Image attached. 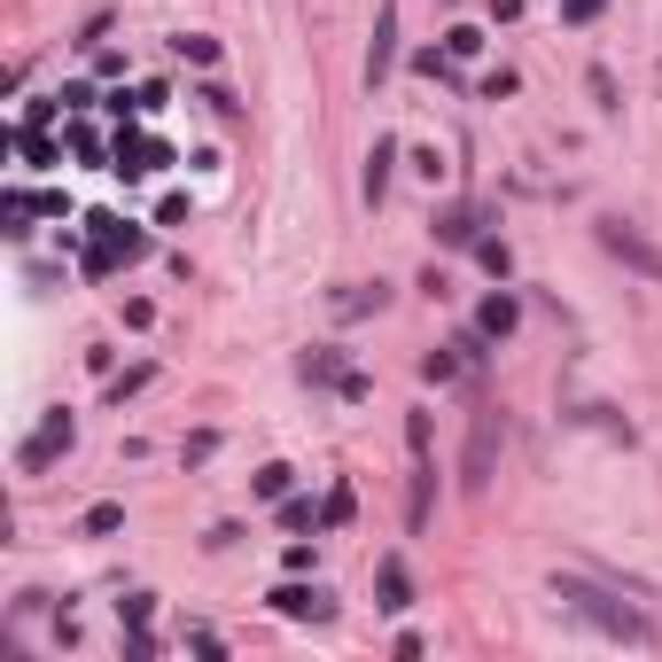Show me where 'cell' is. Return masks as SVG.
Masks as SVG:
<instances>
[{
  "instance_id": "52a82bcc",
  "label": "cell",
  "mask_w": 662,
  "mask_h": 662,
  "mask_svg": "<svg viewBox=\"0 0 662 662\" xmlns=\"http://www.w3.org/2000/svg\"><path fill=\"white\" fill-rule=\"evenodd\" d=\"M390 63H397V0H382V9H374V47H367V87H382V78H390Z\"/></svg>"
},
{
  "instance_id": "2e32d148",
  "label": "cell",
  "mask_w": 662,
  "mask_h": 662,
  "mask_svg": "<svg viewBox=\"0 0 662 662\" xmlns=\"http://www.w3.org/2000/svg\"><path fill=\"white\" fill-rule=\"evenodd\" d=\"M172 55H188L195 70H211V63H218V40H211V32H180V40H172Z\"/></svg>"
},
{
  "instance_id": "d6986e66",
  "label": "cell",
  "mask_w": 662,
  "mask_h": 662,
  "mask_svg": "<svg viewBox=\"0 0 662 662\" xmlns=\"http://www.w3.org/2000/svg\"><path fill=\"white\" fill-rule=\"evenodd\" d=\"M475 258H483V273H500V281L515 273V250H507L500 234H483V242H475Z\"/></svg>"
},
{
  "instance_id": "e0dca14e",
  "label": "cell",
  "mask_w": 662,
  "mask_h": 662,
  "mask_svg": "<svg viewBox=\"0 0 662 662\" xmlns=\"http://www.w3.org/2000/svg\"><path fill=\"white\" fill-rule=\"evenodd\" d=\"M117 266H125V258L110 250V242H87V258H78V273H87V281H110Z\"/></svg>"
},
{
  "instance_id": "5b68a950",
  "label": "cell",
  "mask_w": 662,
  "mask_h": 662,
  "mask_svg": "<svg viewBox=\"0 0 662 662\" xmlns=\"http://www.w3.org/2000/svg\"><path fill=\"white\" fill-rule=\"evenodd\" d=\"M164 164H172V148L141 141V133H117V148H110V172L117 180H148V172H164Z\"/></svg>"
},
{
  "instance_id": "4fadbf2b",
  "label": "cell",
  "mask_w": 662,
  "mask_h": 662,
  "mask_svg": "<svg viewBox=\"0 0 662 662\" xmlns=\"http://www.w3.org/2000/svg\"><path fill=\"white\" fill-rule=\"evenodd\" d=\"M390 164H397V141H374V148H367V180H359V188H367V203H382V195H390Z\"/></svg>"
},
{
  "instance_id": "ffe728a7",
  "label": "cell",
  "mask_w": 662,
  "mask_h": 662,
  "mask_svg": "<svg viewBox=\"0 0 662 662\" xmlns=\"http://www.w3.org/2000/svg\"><path fill=\"white\" fill-rule=\"evenodd\" d=\"M351 507H359V500H351V483H336V491L319 500V523H327V530H344V523H351Z\"/></svg>"
},
{
  "instance_id": "3957f363",
  "label": "cell",
  "mask_w": 662,
  "mask_h": 662,
  "mask_svg": "<svg viewBox=\"0 0 662 662\" xmlns=\"http://www.w3.org/2000/svg\"><path fill=\"white\" fill-rule=\"evenodd\" d=\"M500 445H507V422H500V413H475V429H468V460H460V483H468V491H483V483H491V460H500Z\"/></svg>"
},
{
  "instance_id": "9a60e30c",
  "label": "cell",
  "mask_w": 662,
  "mask_h": 662,
  "mask_svg": "<svg viewBox=\"0 0 662 662\" xmlns=\"http://www.w3.org/2000/svg\"><path fill=\"white\" fill-rule=\"evenodd\" d=\"M117 523H125V507H117V500H102V507H87V515H78V538H110Z\"/></svg>"
},
{
  "instance_id": "4316f807",
  "label": "cell",
  "mask_w": 662,
  "mask_h": 662,
  "mask_svg": "<svg viewBox=\"0 0 662 662\" xmlns=\"http://www.w3.org/2000/svg\"><path fill=\"white\" fill-rule=\"evenodd\" d=\"M475 47H483L475 24H452V32H445V55H475Z\"/></svg>"
},
{
  "instance_id": "30bf717a",
  "label": "cell",
  "mask_w": 662,
  "mask_h": 662,
  "mask_svg": "<svg viewBox=\"0 0 662 662\" xmlns=\"http://www.w3.org/2000/svg\"><path fill=\"white\" fill-rule=\"evenodd\" d=\"M437 242H452V250H475V242H483V211H475V203H452V211L437 218Z\"/></svg>"
},
{
  "instance_id": "ac0fdd59",
  "label": "cell",
  "mask_w": 662,
  "mask_h": 662,
  "mask_svg": "<svg viewBox=\"0 0 662 662\" xmlns=\"http://www.w3.org/2000/svg\"><path fill=\"white\" fill-rule=\"evenodd\" d=\"M289 483H296V468H281V460L250 475V491H258V500H289Z\"/></svg>"
},
{
  "instance_id": "f546056e",
  "label": "cell",
  "mask_w": 662,
  "mask_h": 662,
  "mask_svg": "<svg viewBox=\"0 0 662 662\" xmlns=\"http://www.w3.org/2000/svg\"><path fill=\"white\" fill-rule=\"evenodd\" d=\"M125 662H156V639L148 631H125Z\"/></svg>"
},
{
  "instance_id": "8992f818",
  "label": "cell",
  "mask_w": 662,
  "mask_h": 662,
  "mask_svg": "<svg viewBox=\"0 0 662 662\" xmlns=\"http://www.w3.org/2000/svg\"><path fill=\"white\" fill-rule=\"evenodd\" d=\"M273 608L289 624H327V616H336V593H327V585H296V576H289V585L273 593Z\"/></svg>"
},
{
  "instance_id": "603a6c76",
  "label": "cell",
  "mask_w": 662,
  "mask_h": 662,
  "mask_svg": "<svg viewBox=\"0 0 662 662\" xmlns=\"http://www.w3.org/2000/svg\"><path fill=\"white\" fill-rule=\"evenodd\" d=\"M304 382H336V390H344L351 374H344V359H336V351H312V359H304Z\"/></svg>"
},
{
  "instance_id": "7402d4cb",
  "label": "cell",
  "mask_w": 662,
  "mask_h": 662,
  "mask_svg": "<svg viewBox=\"0 0 662 662\" xmlns=\"http://www.w3.org/2000/svg\"><path fill=\"white\" fill-rule=\"evenodd\" d=\"M460 374V344H445V351H422V382H452Z\"/></svg>"
},
{
  "instance_id": "484cf974",
  "label": "cell",
  "mask_w": 662,
  "mask_h": 662,
  "mask_svg": "<svg viewBox=\"0 0 662 662\" xmlns=\"http://www.w3.org/2000/svg\"><path fill=\"white\" fill-rule=\"evenodd\" d=\"M148 374H156V367H125V374H110V397H117V405H125V397H133V390H148Z\"/></svg>"
},
{
  "instance_id": "d4e9b609",
  "label": "cell",
  "mask_w": 662,
  "mask_h": 662,
  "mask_svg": "<svg viewBox=\"0 0 662 662\" xmlns=\"http://www.w3.org/2000/svg\"><path fill=\"white\" fill-rule=\"evenodd\" d=\"M70 156H78V164H102V133H94V125H70Z\"/></svg>"
},
{
  "instance_id": "4dcf8cb0",
  "label": "cell",
  "mask_w": 662,
  "mask_h": 662,
  "mask_svg": "<svg viewBox=\"0 0 662 662\" xmlns=\"http://www.w3.org/2000/svg\"><path fill=\"white\" fill-rule=\"evenodd\" d=\"M523 16V0H491V24H515Z\"/></svg>"
},
{
  "instance_id": "f1b7e54d",
  "label": "cell",
  "mask_w": 662,
  "mask_h": 662,
  "mask_svg": "<svg viewBox=\"0 0 662 662\" xmlns=\"http://www.w3.org/2000/svg\"><path fill=\"white\" fill-rule=\"evenodd\" d=\"M601 9H608V0H561V16H569V24H593Z\"/></svg>"
},
{
  "instance_id": "7c38bea8",
  "label": "cell",
  "mask_w": 662,
  "mask_h": 662,
  "mask_svg": "<svg viewBox=\"0 0 662 662\" xmlns=\"http://www.w3.org/2000/svg\"><path fill=\"white\" fill-rule=\"evenodd\" d=\"M515 319H523V304H515V296H483V312H475V327H483L491 344H507V336H515Z\"/></svg>"
},
{
  "instance_id": "ba28073f",
  "label": "cell",
  "mask_w": 662,
  "mask_h": 662,
  "mask_svg": "<svg viewBox=\"0 0 662 662\" xmlns=\"http://www.w3.org/2000/svg\"><path fill=\"white\" fill-rule=\"evenodd\" d=\"M87 226H94V242H110V250H117L125 266H133V258H148V234H141L133 218H117V211H94Z\"/></svg>"
},
{
  "instance_id": "6da1fadb",
  "label": "cell",
  "mask_w": 662,
  "mask_h": 662,
  "mask_svg": "<svg viewBox=\"0 0 662 662\" xmlns=\"http://www.w3.org/2000/svg\"><path fill=\"white\" fill-rule=\"evenodd\" d=\"M553 601H561L576 624H593L601 639H616V647H654V624H647L616 585H593V576H576V569H553Z\"/></svg>"
},
{
  "instance_id": "44dd1931",
  "label": "cell",
  "mask_w": 662,
  "mask_h": 662,
  "mask_svg": "<svg viewBox=\"0 0 662 662\" xmlns=\"http://www.w3.org/2000/svg\"><path fill=\"white\" fill-rule=\"evenodd\" d=\"M382 296H390L382 281H374V289H344V296H336V312H344V319H359V312H382Z\"/></svg>"
},
{
  "instance_id": "83f0119b",
  "label": "cell",
  "mask_w": 662,
  "mask_h": 662,
  "mask_svg": "<svg viewBox=\"0 0 662 662\" xmlns=\"http://www.w3.org/2000/svg\"><path fill=\"white\" fill-rule=\"evenodd\" d=\"M319 515H312V500H281V530H312Z\"/></svg>"
},
{
  "instance_id": "7a4b0ae2",
  "label": "cell",
  "mask_w": 662,
  "mask_h": 662,
  "mask_svg": "<svg viewBox=\"0 0 662 662\" xmlns=\"http://www.w3.org/2000/svg\"><path fill=\"white\" fill-rule=\"evenodd\" d=\"M70 445H78V422H70V413H47L40 437H24V445H16V468H24V475H47Z\"/></svg>"
},
{
  "instance_id": "9c48e42d",
  "label": "cell",
  "mask_w": 662,
  "mask_h": 662,
  "mask_svg": "<svg viewBox=\"0 0 662 662\" xmlns=\"http://www.w3.org/2000/svg\"><path fill=\"white\" fill-rule=\"evenodd\" d=\"M374 608H382V616H405V608H413V576H405V561H397V553L374 569Z\"/></svg>"
},
{
  "instance_id": "277c9868",
  "label": "cell",
  "mask_w": 662,
  "mask_h": 662,
  "mask_svg": "<svg viewBox=\"0 0 662 662\" xmlns=\"http://www.w3.org/2000/svg\"><path fill=\"white\" fill-rule=\"evenodd\" d=\"M601 250H608V258H624V266H631V273H647V281L662 273V250H654V242H647L631 218H601Z\"/></svg>"
},
{
  "instance_id": "cb8c5ba5",
  "label": "cell",
  "mask_w": 662,
  "mask_h": 662,
  "mask_svg": "<svg viewBox=\"0 0 662 662\" xmlns=\"http://www.w3.org/2000/svg\"><path fill=\"white\" fill-rule=\"evenodd\" d=\"M117 616H125V631H148V616H156V593H125V601H117Z\"/></svg>"
},
{
  "instance_id": "8fae6325",
  "label": "cell",
  "mask_w": 662,
  "mask_h": 662,
  "mask_svg": "<svg viewBox=\"0 0 662 662\" xmlns=\"http://www.w3.org/2000/svg\"><path fill=\"white\" fill-rule=\"evenodd\" d=\"M429 507H437V468H429V452H413V500H405V523L422 530Z\"/></svg>"
},
{
  "instance_id": "5bb4252c",
  "label": "cell",
  "mask_w": 662,
  "mask_h": 662,
  "mask_svg": "<svg viewBox=\"0 0 662 662\" xmlns=\"http://www.w3.org/2000/svg\"><path fill=\"white\" fill-rule=\"evenodd\" d=\"M32 211H47V195H32V188H9V203H0L9 234H24V226H32Z\"/></svg>"
}]
</instances>
